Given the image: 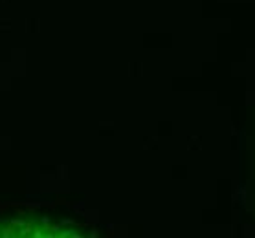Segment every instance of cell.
Instances as JSON below:
<instances>
[{
    "label": "cell",
    "mask_w": 255,
    "mask_h": 238,
    "mask_svg": "<svg viewBox=\"0 0 255 238\" xmlns=\"http://www.w3.org/2000/svg\"><path fill=\"white\" fill-rule=\"evenodd\" d=\"M76 237L74 227L53 224L50 220H7L0 222V237Z\"/></svg>",
    "instance_id": "cell-1"
}]
</instances>
